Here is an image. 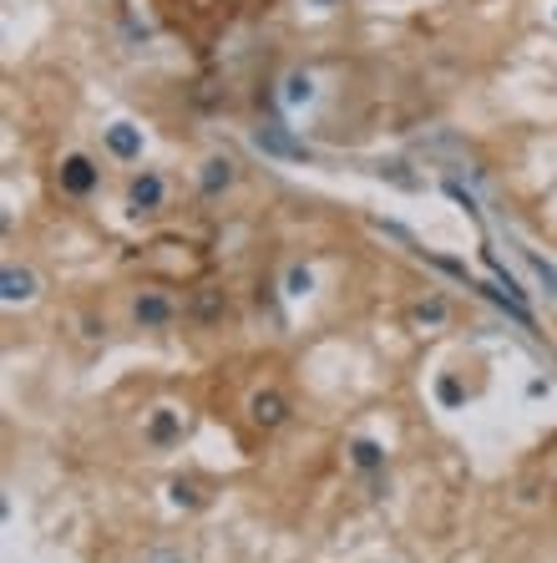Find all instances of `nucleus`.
I'll return each instance as SVG.
<instances>
[{
	"mask_svg": "<svg viewBox=\"0 0 557 563\" xmlns=\"http://www.w3.org/2000/svg\"><path fill=\"white\" fill-rule=\"evenodd\" d=\"M127 213L132 219H153V213H163V203H168V178L157 168H137L127 178Z\"/></svg>",
	"mask_w": 557,
	"mask_h": 563,
	"instance_id": "f03ea898",
	"label": "nucleus"
},
{
	"mask_svg": "<svg viewBox=\"0 0 557 563\" xmlns=\"http://www.w3.org/2000/svg\"><path fill=\"white\" fill-rule=\"evenodd\" d=\"M345 452H350V462L360 472H380V467H386V446H380L376 437H350V446H345Z\"/></svg>",
	"mask_w": 557,
	"mask_h": 563,
	"instance_id": "6e6552de",
	"label": "nucleus"
},
{
	"mask_svg": "<svg viewBox=\"0 0 557 563\" xmlns=\"http://www.w3.org/2000/svg\"><path fill=\"white\" fill-rule=\"evenodd\" d=\"M446 314H452V305L446 300H421V305H411V325L436 330V325H446Z\"/></svg>",
	"mask_w": 557,
	"mask_h": 563,
	"instance_id": "1a4fd4ad",
	"label": "nucleus"
},
{
	"mask_svg": "<svg viewBox=\"0 0 557 563\" xmlns=\"http://www.w3.org/2000/svg\"><path fill=\"white\" fill-rule=\"evenodd\" d=\"M238 184V163L229 153H208L203 168H198V194L203 198H223L229 188Z\"/></svg>",
	"mask_w": 557,
	"mask_h": 563,
	"instance_id": "20e7f679",
	"label": "nucleus"
},
{
	"mask_svg": "<svg viewBox=\"0 0 557 563\" xmlns=\"http://www.w3.org/2000/svg\"><path fill=\"white\" fill-rule=\"evenodd\" d=\"M147 437H153L157 446H168L172 437H178V417H172V411H157V417H153V427H147Z\"/></svg>",
	"mask_w": 557,
	"mask_h": 563,
	"instance_id": "9b49d317",
	"label": "nucleus"
},
{
	"mask_svg": "<svg viewBox=\"0 0 557 563\" xmlns=\"http://www.w3.org/2000/svg\"><path fill=\"white\" fill-rule=\"evenodd\" d=\"M143 563H188V559H182V553H172V549H157V553H147Z\"/></svg>",
	"mask_w": 557,
	"mask_h": 563,
	"instance_id": "ddd939ff",
	"label": "nucleus"
},
{
	"mask_svg": "<svg viewBox=\"0 0 557 563\" xmlns=\"http://www.w3.org/2000/svg\"><path fill=\"white\" fill-rule=\"evenodd\" d=\"M223 310H229V300H223V289H203V295L193 300V314H198V320H219Z\"/></svg>",
	"mask_w": 557,
	"mask_h": 563,
	"instance_id": "9d476101",
	"label": "nucleus"
},
{
	"mask_svg": "<svg viewBox=\"0 0 557 563\" xmlns=\"http://www.w3.org/2000/svg\"><path fill=\"white\" fill-rule=\"evenodd\" d=\"M41 295V279H36V269H26V264H5V275H0V300L11 305H31Z\"/></svg>",
	"mask_w": 557,
	"mask_h": 563,
	"instance_id": "423d86ee",
	"label": "nucleus"
},
{
	"mask_svg": "<svg viewBox=\"0 0 557 563\" xmlns=\"http://www.w3.org/2000/svg\"><path fill=\"white\" fill-rule=\"evenodd\" d=\"M56 188H62L66 198H91L97 188H102V163L91 153H66L62 163H56Z\"/></svg>",
	"mask_w": 557,
	"mask_h": 563,
	"instance_id": "f257e3e1",
	"label": "nucleus"
},
{
	"mask_svg": "<svg viewBox=\"0 0 557 563\" xmlns=\"http://www.w3.org/2000/svg\"><path fill=\"white\" fill-rule=\"evenodd\" d=\"M310 5H314V11H335L339 0H310Z\"/></svg>",
	"mask_w": 557,
	"mask_h": 563,
	"instance_id": "4468645a",
	"label": "nucleus"
},
{
	"mask_svg": "<svg viewBox=\"0 0 557 563\" xmlns=\"http://www.w3.org/2000/svg\"><path fill=\"white\" fill-rule=\"evenodd\" d=\"M248 417H254V427H264V432H279L289 421V396L285 391H254L248 396Z\"/></svg>",
	"mask_w": 557,
	"mask_h": 563,
	"instance_id": "39448f33",
	"label": "nucleus"
},
{
	"mask_svg": "<svg viewBox=\"0 0 557 563\" xmlns=\"http://www.w3.org/2000/svg\"><path fill=\"white\" fill-rule=\"evenodd\" d=\"M285 285H289V295H310V289H314V275H310V269H304V264H294V269H289V279H285Z\"/></svg>",
	"mask_w": 557,
	"mask_h": 563,
	"instance_id": "f8f14e48",
	"label": "nucleus"
},
{
	"mask_svg": "<svg viewBox=\"0 0 557 563\" xmlns=\"http://www.w3.org/2000/svg\"><path fill=\"white\" fill-rule=\"evenodd\" d=\"M553 21H557V11H553Z\"/></svg>",
	"mask_w": 557,
	"mask_h": 563,
	"instance_id": "2eb2a0df",
	"label": "nucleus"
},
{
	"mask_svg": "<svg viewBox=\"0 0 557 563\" xmlns=\"http://www.w3.org/2000/svg\"><path fill=\"white\" fill-rule=\"evenodd\" d=\"M107 153L118 157V163H143V128L112 122V128H107Z\"/></svg>",
	"mask_w": 557,
	"mask_h": 563,
	"instance_id": "0eeeda50",
	"label": "nucleus"
},
{
	"mask_svg": "<svg viewBox=\"0 0 557 563\" xmlns=\"http://www.w3.org/2000/svg\"><path fill=\"white\" fill-rule=\"evenodd\" d=\"M127 314H132V325L137 330H172V320H178V300H172L168 289H137Z\"/></svg>",
	"mask_w": 557,
	"mask_h": 563,
	"instance_id": "7ed1b4c3",
	"label": "nucleus"
}]
</instances>
